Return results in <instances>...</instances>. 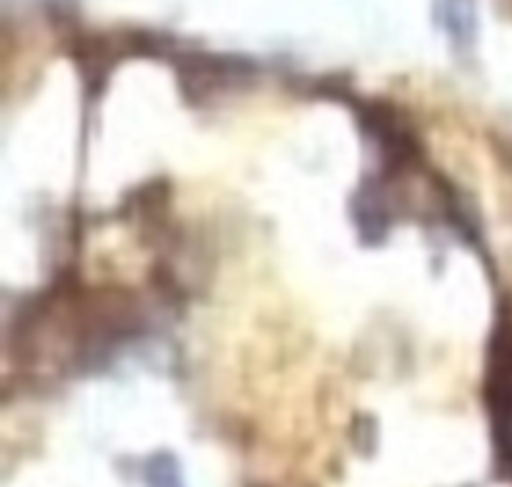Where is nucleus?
Listing matches in <instances>:
<instances>
[{
  "mask_svg": "<svg viewBox=\"0 0 512 487\" xmlns=\"http://www.w3.org/2000/svg\"><path fill=\"white\" fill-rule=\"evenodd\" d=\"M148 487H180L178 468H175L173 460L165 458V455H158L148 465Z\"/></svg>",
  "mask_w": 512,
  "mask_h": 487,
  "instance_id": "f03ea898",
  "label": "nucleus"
},
{
  "mask_svg": "<svg viewBox=\"0 0 512 487\" xmlns=\"http://www.w3.org/2000/svg\"><path fill=\"white\" fill-rule=\"evenodd\" d=\"M438 23L443 25L455 48H473L478 35L475 0H438Z\"/></svg>",
  "mask_w": 512,
  "mask_h": 487,
  "instance_id": "f257e3e1",
  "label": "nucleus"
}]
</instances>
